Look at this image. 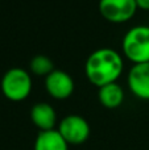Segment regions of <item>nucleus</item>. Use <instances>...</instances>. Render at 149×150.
Masks as SVG:
<instances>
[{
    "instance_id": "nucleus-4",
    "label": "nucleus",
    "mask_w": 149,
    "mask_h": 150,
    "mask_svg": "<svg viewBox=\"0 0 149 150\" xmlns=\"http://www.w3.org/2000/svg\"><path fill=\"white\" fill-rule=\"evenodd\" d=\"M57 130L69 145H81L90 137L91 128L84 117L79 115H69L58 124Z\"/></svg>"
},
{
    "instance_id": "nucleus-6",
    "label": "nucleus",
    "mask_w": 149,
    "mask_h": 150,
    "mask_svg": "<svg viewBox=\"0 0 149 150\" xmlns=\"http://www.w3.org/2000/svg\"><path fill=\"white\" fill-rule=\"evenodd\" d=\"M45 88L49 96L57 100H65L70 98L74 92L75 83L70 74L63 70L54 69L45 78Z\"/></svg>"
},
{
    "instance_id": "nucleus-2",
    "label": "nucleus",
    "mask_w": 149,
    "mask_h": 150,
    "mask_svg": "<svg viewBox=\"0 0 149 150\" xmlns=\"http://www.w3.org/2000/svg\"><path fill=\"white\" fill-rule=\"evenodd\" d=\"M121 50L133 65L149 62V26L136 25L129 29L123 37Z\"/></svg>"
},
{
    "instance_id": "nucleus-10",
    "label": "nucleus",
    "mask_w": 149,
    "mask_h": 150,
    "mask_svg": "<svg viewBox=\"0 0 149 150\" xmlns=\"http://www.w3.org/2000/svg\"><path fill=\"white\" fill-rule=\"evenodd\" d=\"M98 99L100 104L108 109L118 108L124 101V90L118 83H110L99 88Z\"/></svg>"
},
{
    "instance_id": "nucleus-8",
    "label": "nucleus",
    "mask_w": 149,
    "mask_h": 150,
    "mask_svg": "<svg viewBox=\"0 0 149 150\" xmlns=\"http://www.w3.org/2000/svg\"><path fill=\"white\" fill-rule=\"evenodd\" d=\"M31 120L40 129V132L55 129L57 113L49 103H36L31 109Z\"/></svg>"
},
{
    "instance_id": "nucleus-9",
    "label": "nucleus",
    "mask_w": 149,
    "mask_h": 150,
    "mask_svg": "<svg viewBox=\"0 0 149 150\" xmlns=\"http://www.w3.org/2000/svg\"><path fill=\"white\" fill-rule=\"evenodd\" d=\"M33 150H69V144L57 129L45 130L37 134Z\"/></svg>"
},
{
    "instance_id": "nucleus-3",
    "label": "nucleus",
    "mask_w": 149,
    "mask_h": 150,
    "mask_svg": "<svg viewBox=\"0 0 149 150\" xmlns=\"http://www.w3.org/2000/svg\"><path fill=\"white\" fill-rule=\"evenodd\" d=\"M32 76L29 71L20 67H12L3 75L0 88L1 92L11 101H23L32 92Z\"/></svg>"
},
{
    "instance_id": "nucleus-5",
    "label": "nucleus",
    "mask_w": 149,
    "mask_h": 150,
    "mask_svg": "<svg viewBox=\"0 0 149 150\" xmlns=\"http://www.w3.org/2000/svg\"><path fill=\"white\" fill-rule=\"evenodd\" d=\"M137 11L135 0H99V12L107 21L123 24L129 21Z\"/></svg>"
},
{
    "instance_id": "nucleus-1",
    "label": "nucleus",
    "mask_w": 149,
    "mask_h": 150,
    "mask_svg": "<svg viewBox=\"0 0 149 150\" xmlns=\"http://www.w3.org/2000/svg\"><path fill=\"white\" fill-rule=\"evenodd\" d=\"M124 69L123 57L111 47H100L89 55L84 62V74L98 88L116 83Z\"/></svg>"
},
{
    "instance_id": "nucleus-12",
    "label": "nucleus",
    "mask_w": 149,
    "mask_h": 150,
    "mask_svg": "<svg viewBox=\"0 0 149 150\" xmlns=\"http://www.w3.org/2000/svg\"><path fill=\"white\" fill-rule=\"evenodd\" d=\"M137 4V8L143 11H149V0H135Z\"/></svg>"
},
{
    "instance_id": "nucleus-7",
    "label": "nucleus",
    "mask_w": 149,
    "mask_h": 150,
    "mask_svg": "<svg viewBox=\"0 0 149 150\" xmlns=\"http://www.w3.org/2000/svg\"><path fill=\"white\" fill-rule=\"evenodd\" d=\"M128 87L133 96L149 100V62L132 66L128 73Z\"/></svg>"
},
{
    "instance_id": "nucleus-11",
    "label": "nucleus",
    "mask_w": 149,
    "mask_h": 150,
    "mask_svg": "<svg viewBox=\"0 0 149 150\" xmlns=\"http://www.w3.org/2000/svg\"><path fill=\"white\" fill-rule=\"evenodd\" d=\"M29 69H31L32 74L38 75V76H45L54 70V65H53V61L50 59L46 55H36L31 59V63H29Z\"/></svg>"
}]
</instances>
